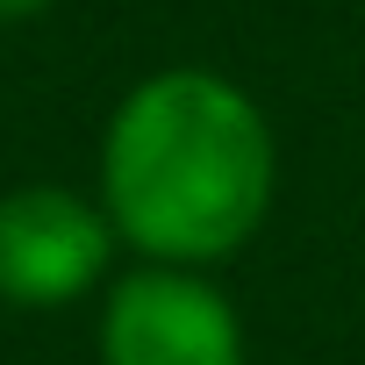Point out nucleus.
I'll return each instance as SVG.
<instances>
[{
	"label": "nucleus",
	"mask_w": 365,
	"mask_h": 365,
	"mask_svg": "<svg viewBox=\"0 0 365 365\" xmlns=\"http://www.w3.org/2000/svg\"><path fill=\"white\" fill-rule=\"evenodd\" d=\"M279 194V143L265 108L208 72L165 65L136 79L101 129L93 201L136 265L215 272L265 230Z\"/></svg>",
	"instance_id": "obj_1"
},
{
	"label": "nucleus",
	"mask_w": 365,
	"mask_h": 365,
	"mask_svg": "<svg viewBox=\"0 0 365 365\" xmlns=\"http://www.w3.org/2000/svg\"><path fill=\"white\" fill-rule=\"evenodd\" d=\"M115 258L122 244L93 194L58 187V179H29L0 194V308L22 315L79 308L108 294Z\"/></svg>",
	"instance_id": "obj_2"
},
{
	"label": "nucleus",
	"mask_w": 365,
	"mask_h": 365,
	"mask_svg": "<svg viewBox=\"0 0 365 365\" xmlns=\"http://www.w3.org/2000/svg\"><path fill=\"white\" fill-rule=\"evenodd\" d=\"M101 365H251L244 315L208 272L122 265L93 315Z\"/></svg>",
	"instance_id": "obj_3"
},
{
	"label": "nucleus",
	"mask_w": 365,
	"mask_h": 365,
	"mask_svg": "<svg viewBox=\"0 0 365 365\" xmlns=\"http://www.w3.org/2000/svg\"><path fill=\"white\" fill-rule=\"evenodd\" d=\"M51 8V0H0V29H8V22H36Z\"/></svg>",
	"instance_id": "obj_4"
}]
</instances>
